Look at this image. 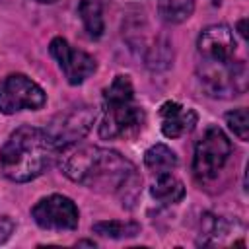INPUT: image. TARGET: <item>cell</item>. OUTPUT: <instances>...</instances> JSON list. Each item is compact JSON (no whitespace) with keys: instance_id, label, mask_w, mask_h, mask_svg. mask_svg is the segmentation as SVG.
Wrapping results in <instances>:
<instances>
[{"instance_id":"cell-1","label":"cell","mask_w":249,"mask_h":249,"mask_svg":"<svg viewBox=\"0 0 249 249\" xmlns=\"http://www.w3.org/2000/svg\"><path fill=\"white\" fill-rule=\"evenodd\" d=\"M237 43L226 23H214L202 29L196 41V74L212 97H235L247 89V66L235 58Z\"/></svg>"},{"instance_id":"cell-2","label":"cell","mask_w":249,"mask_h":249,"mask_svg":"<svg viewBox=\"0 0 249 249\" xmlns=\"http://www.w3.org/2000/svg\"><path fill=\"white\" fill-rule=\"evenodd\" d=\"M60 167L66 177L103 193L136 191L140 179L134 165L115 150L97 146H64L60 152Z\"/></svg>"},{"instance_id":"cell-3","label":"cell","mask_w":249,"mask_h":249,"mask_svg":"<svg viewBox=\"0 0 249 249\" xmlns=\"http://www.w3.org/2000/svg\"><path fill=\"white\" fill-rule=\"evenodd\" d=\"M58 148L45 128L23 124L16 128L0 150V171L14 183L39 177L56 158Z\"/></svg>"},{"instance_id":"cell-4","label":"cell","mask_w":249,"mask_h":249,"mask_svg":"<svg viewBox=\"0 0 249 249\" xmlns=\"http://www.w3.org/2000/svg\"><path fill=\"white\" fill-rule=\"evenodd\" d=\"M146 121L144 109L134 103V88L128 76H115L109 88L103 91V119L99 124V136L103 140H115L130 136L142 128Z\"/></svg>"},{"instance_id":"cell-5","label":"cell","mask_w":249,"mask_h":249,"mask_svg":"<svg viewBox=\"0 0 249 249\" xmlns=\"http://www.w3.org/2000/svg\"><path fill=\"white\" fill-rule=\"evenodd\" d=\"M231 156V144L222 128L208 126L195 146L193 171L198 181L214 179Z\"/></svg>"},{"instance_id":"cell-6","label":"cell","mask_w":249,"mask_h":249,"mask_svg":"<svg viewBox=\"0 0 249 249\" xmlns=\"http://www.w3.org/2000/svg\"><path fill=\"white\" fill-rule=\"evenodd\" d=\"M47 95L39 84L25 74H10L0 82V113L12 115L21 109H41Z\"/></svg>"},{"instance_id":"cell-7","label":"cell","mask_w":249,"mask_h":249,"mask_svg":"<svg viewBox=\"0 0 249 249\" xmlns=\"http://www.w3.org/2000/svg\"><path fill=\"white\" fill-rule=\"evenodd\" d=\"M31 216L39 228L54 230V231L76 230L78 220H80L74 200L64 195H49V196L41 198L31 208Z\"/></svg>"},{"instance_id":"cell-8","label":"cell","mask_w":249,"mask_h":249,"mask_svg":"<svg viewBox=\"0 0 249 249\" xmlns=\"http://www.w3.org/2000/svg\"><path fill=\"white\" fill-rule=\"evenodd\" d=\"M49 53L51 56L58 62L60 70L64 72L68 84L72 86H78L82 84L86 78H89L97 64H95V58L89 56L88 53L80 51V49H74L66 39L62 37H54L51 43H49Z\"/></svg>"},{"instance_id":"cell-9","label":"cell","mask_w":249,"mask_h":249,"mask_svg":"<svg viewBox=\"0 0 249 249\" xmlns=\"http://www.w3.org/2000/svg\"><path fill=\"white\" fill-rule=\"evenodd\" d=\"M95 121V113L89 107H76L64 115L58 117V121H54L49 128H45L51 138L54 140L58 152L64 146L76 144L91 126V123Z\"/></svg>"},{"instance_id":"cell-10","label":"cell","mask_w":249,"mask_h":249,"mask_svg":"<svg viewBox=\"0 0 249 249\" xmlns=\"http://www.w3.org/2000/svg\"><path fill=\"white\" fill-rule=\"evenodd\" d=\"M161 117V132L167 138H179L191 132L198 121V115L191 107H183L177 101H165L160 107Z\"/></svg>"},{"instance_id":"cell-11","label":"cell","mask_w":249,"mask_h":249,"mask_svg":"<svg viewBox=\"0 0 249 249\" xmlns=\"http://www.w3.org/2000/svg\"><path fill=\"white\" fill-rule=\"evenodd\" d=\"M156 177L158 179L150 189V195L156 198V202L175 204L185 196V187L177 177H173L171 173H161V175H156Z\"/></svg>"},{"instance_id":"cell-12","label":"cell","mask_w":249,"mask_h":249,"mask_svg":"<svg viewBox=\"0 0 249 249\" xmlns=\"http://www.w3.org/2000/svg\"><path fill=\"white\" fill-rule=\"evenodd\" d=\"M144 163L154 175L171 173L177 167V156L175 152L165 144H154L144 154Z\"/></svg>"},{"instance_id":"cell-13","label":"cell","mask_w":249,"mask_h":249,"mask_svg":"<svg viewBox=\"0 0 249 249\" xmlns=\"http://www.w3.org/2000/svg\"><path fill=\"white\" fill-rule=\"evenodd\" d=\"M78 14L82 18L84 29L91 39H99L103 35L105 23H103V12L97 0H82L78 6Z\"/></svg>"},{"instance_id":"cell-14","label":"cell","mask_w":249,"mask_h":249,"mask_svg":"<svg viewBox=\"0 0 249 249\" xmlns=\"http://www.w3.org/2000/svg\"><path fill=\"white\" fill-rule=\"evenodd\" d=\"M91 230L97 235L103 237H111V239H124V237H134L140 233V224L136 222H123V220H103V222H95L91 226Z\"/></svg>"},{"instance_id":"cell-15","label":"cell","mask_w":249,"mask_h":249,"mask_svg":"<svg viewBox=\"0 0 249 249\" xmlns=\"http://www.w3.org/2000/svg\"><path fill=\"white\" fill-rule=\"evenodd\" d=\"M160 18L167 23H181L195 12V0H160Z\"/></svg>"},{"instance_id":"cell-16","label":"cell","mask_w":249,"mask_h":249,"mask_svg":"<svg viewBox=\"0 0 249 249\" xmlns=\"http://www.w3.org/2000/svg\"><path fill=\"white\" fill-rule=\"evenodd\" d=\"M226 123L230 126V130L239 138V140H247L249 138V115L245 107L233 109L230 113H226Z\"/></svg>"},{"instance_id":"cell-17","label":"cell","mask_w":249,"mask_h":249,"mask_svg":"<svg viewBox=\"0 0 249 249\" xmlns=\"http://www.w3.org/2000/svg\"><path fill=\"white\" fill-rule=\"evenodd\" d=\"M14 230H16L14 220H12L10 216H0V243L8 241L10 235L14 233Z\"/></svg>"},{"instance_id":"cell-18","label":"cell","mask_w":249,"mask_h":249,"mask_svg":"<svg viewBox=\"0 0 249 249\" xmlns=\"http://www.w3.org/2000/svg\"><path fill=\"white\" fill-rule=\"evenodd\" d=\"M245 23H247V19H241L239 23H237V31H239V35L241 37H245L247 33H245Z\"/></svg>"},{"instance_id":"cell-19","label":"cell","mask_w":249,"mask_h":249,"mask_svg":"<svg viewBox=\"0 0 249 249\" xmlns=\"http://www.w3.org/2000/svg\"><path fill=\"white\" fill-rule=\"evenodd\" d=\"M78 245H89V247H93L95 243L93 241H88V239H82V241H78Z\"/></svg>"},{"instance_id":"cell-20","label":"cell","mask_w":249,"mask_h":249,"mask_svg":"<svg viewBox=\"0 0 249 249\" xmlns=\"http://www.w3.org/2000/svg\"><path fill=\"white\" fill-rule=\"evenodd\" d=\"M210 2H212L214 6H220V2H222V0H210Z\"/></svg>"},{"instance_id":"cell-21","label":"cell","mask_w":249,"mask_h":249,"mask_svg":"<svg viewBox=\"0 0 249 249\" xmlns=\"http://www.w3.org/2000/svg\"><path fill=\"white\" fill-rule=\"evenodd\" d=\"M37 2H45V4H49V2H54V0H37Z\"/></svg>"}]
</instances>
